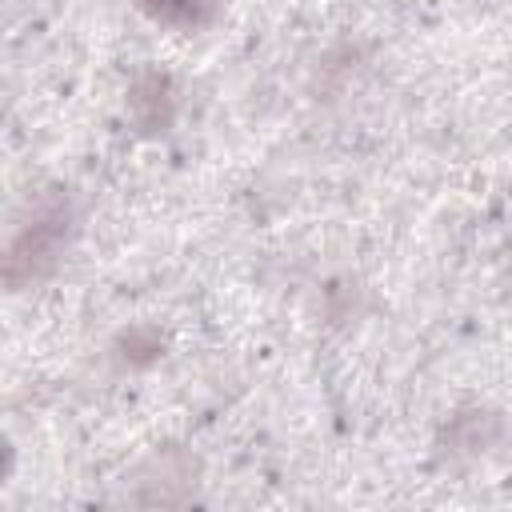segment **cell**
<instances>
[{
  "label": "cell",
  "mask_w": 512,
  "mask_h": 512,
  "mask_svg": "<svg viewBox=\"0 0 512 512\" xmlns=\"http://www.w3.org/2000/svg\"><path fill=\"white\" fill-rule=\"evenodd\" d=\"M148 4L172 20H200V8H208V0H148Z\"/></svg>",
  "instance_id": "1"
}]
</instances>
